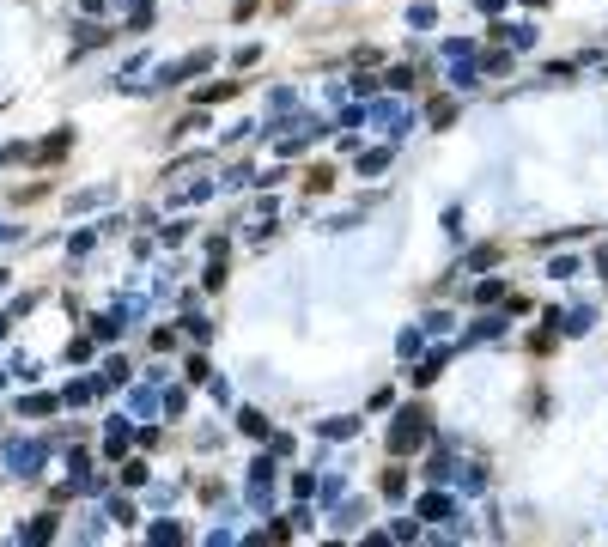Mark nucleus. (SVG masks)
Instances as JSON below:
<instances>
[{"label":"nucleus","mask_w":608,"mask_h":547,"mask_svg":"<svg viewBox=\"0 0 608 547\" xmlns=\"http://www.w3.org/2000/svg\"><path fill=\"white\" fill-rule=\"evenodd\" d=\"M481 7H487V13H499V7H505V0H481Z\"/></svg>","instance_id":"2"},{"label":"nucleus","mask_w":608,"mask_h":547,"mask_svg":"<svg viewBox=\"0 0 608 547\" xmlns=\"http://www.w3.org/2000/svg\"><path fill=\"white\" fill-rule=\"evenodd\" d=\"M414 444H426V414H420V408H408V414L396 420V432H390V450H396V456L414 450Z\"/></svg>","instance_id":"1"}]
</instances>
